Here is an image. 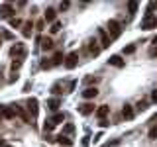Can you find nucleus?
Wrapping results in <instances>:
<instances>
[{
	"label": "nucleus",
	"mask_w": 157,
	"mask_h": 147,
	"mask_svg": "<svg viewBox=\"0 0 157 147\" xmlns=\"http://www.w3.org/2000/svg\"><path fill=\"white\" fill-rule=\"evenodd\" d=\"M108 65H112V67H118V69H122V67L126 65V63H124V59H122L120 55H112L110 59H108Z\"/></svg>",
	"instance_id": "obj_8"
},
{
	"label": "nucleus",
	"mask_w": 157,
	"mask_h": 147,
	"mask_svg": "<svg viewBox=\"0 0 157 147\" xmlns=\"http://www.w3.org/2000/svg\"><path fill=\"white\" fill-rule=\"evenodd\" d=\"M157 2H149V6H147V14H151V10H155Z\"/></svg>",
	"instance_id": "obj_30"
},
{
	"label": "nucleus",
	"mask_w": 157,
	"mask_h": 147,
	"mask_svg": "<svg viewBox=\"0 0 157 147\" xmlns=\"http://www.w3.org/2000/svg\"><path fill=\"white\" fill-rule=\"evenodd\" d=\"M63 120H65V114H63V112H57L55 116H51V118H47V120H45V124H43V130H45V131H51L53 127H55L59 122H63Z\"/></svg>",
	"instance_id": "obj_1"
},
{
	"label": "nucleus",
	"mask_w": 157,
	"mask_h": 147,
	"mask_svg": "<svg viewBox=\"0 0 157 147\" xmlns=\"http://www.w3.org/2000/svg\"><path fill=\"white\" fill-rule=\"evenodd\" d=\"M59 29H61V24H59V22H53V26H51V32L55 33V32H59Z\"/></svg>",
	"instance_id": "obj_28"
},
{
	"label": "nucleus",
	"mask_w": 157,
	"mask_h": 147,
	"mask_svg": "<svg viewBox=\"0 0 157 147\" xmlns=\"http://www.w3.org/2000/svg\"><path fill=\"white\" fill-rule=\"evenodd\" d=\"M151 100H153V102H157V88H155L153 92H151Z\"/></svg>",
	"instance_id": "obj_33"
},
{
	"label": "nucleus",
	"mask_w": 157,
	"mask_h": 147,
	"mask_svg": "<svg viewBox=\"0 0 157 147\" xmlns=\"http://www.w3.org/2000/svg\"><path fill=\"white\" fill-rule=\"evenodd\" d=\"M22 67V59H14L12 61V71H16V69Z\"/></svg>",
	"instance_id": "obj_22"
},
{
	"label": "nucleus",
	"mask_w": 157,
	"mask_h": 147,
	"mask_svg": "<svg viewBox=\"0 0 157 147\" xmlns=\"http://www.w3.org/2000/svg\"><path fill=\"white\" fill-rule=\"evenodd\" d=\"M108 33H110V39L120 37V33H122L120 22H116V20H110V22H108Z\"/></svg>",
	"instance_id": "obj_2"
},
{
	"label": "nucleus",
	"mask_w": 157,
	"mask_h": 147,
	"mask_svg": "<svg viewBox=\"0 0 157 147\" xmlns=\"http://www.w3.org/2000/svg\"><path fill=\"white\" fill-rule=\"evenodd\" d=\"M78 112H81L82 116L92 114V112H94V104H92V102H85V104H81V106H78Z\"/></svg>",
	"instance_id": "obj_7"
},
{
	"label": "nucleus",
	"mask_w": 157,
	"mask_h": 147,
	"mask_svg": "<svg viewBox=\"0 0 157 147\" xmlns=\"http://www.w3.org/2000/svg\"><path fill=\"white\" fill-rule=\"evenodd\" d=\"M77 63H78V53H77V51L69 53V55L65 57V67H67V69H75Z\"/></svg>",
	"instance_id": "obj_4"
},
{
	"label": "nucleus",
	"mask_w": 157,
	"mask_h": 147,
	"mask_svg": "<svg viewBox=\"0 0 157 147\" xmlns=\"http://www.w3.org/2000/svg\"><path fill=\"white\" fill-rule=\"evenodd\" d=\"M122 116H124L126 120H132V118H134V108H132L130 104H126L124 108H122Z\"/></svg>",
	"instance_id": "obj_15"
},
{
	"label": "nucleus",
	"mask_w": 157,
	"mask_h": 147,
	"mask_svg": "<svg viewBox=\"0 0 157 147\" xmlns=\"http://www.w3.org/2000/svg\"><path fill=\"white\" fill-rule=\"evenodd\" d=\"M73 130H75V127H73V124H67V126H65V134H73Z\"/></svg>",
	"instance_id": "obj_29"
},
{
	"label": "nucleus",
	"mask_w": 157,
	"mask_h": 147,
	"mask_svg": "<svg viewBox=\"0 0 157 147\" xmlns=\"http://www.w3.org/2000/svg\"><path fill=\"white\" fill-rule=\"evenodd\" d=\"M39 41H41V49H43V51L53 49V39H51V37H41Z\"/></svg>",
	"instance_id": "obj_14"
},
{
	"label": "nucleus",
	"mask_w": 157,
	"mask_h": 147,
	"mask_svg": "<svg viewBox=\"0 0 157 147\" xmlns=\"http://www.w3.org/2000/svg\"><path fill=\"white\" fill-rule=\"evenodd\" d=\"M96 81H98L96 77H86V82H88V85H90V82H96Z\"/></svg>",
	"instance_id": "obj_31"
},
{
	"label": "nucleus",
	"mask_w": 157,
	"mask_h": 147,
	"mask_svg": "<svg viewBox=\"0 0 157 147\" xmlns=\"http://www.w3.org/2000/svg\"><path fill=\"white\" fill-rule=\"evenodd\" d=\"M65 61V57H63V53H55L51 59V65H61V63Z\"/></svg>",
	"instance_id": "obj_18"
},
{
	"label": "nucleus",
	"mask_w": 157,
	"mask_h": 147,
	"mask_svg": "<svg viewBox=\"0 0 157 147\" xmlns=\"http://www.w3.org/2000/svg\"><path fill=\"white\" fill-rule=\"evenodd\" d=\"M26 108H28L29 114H32V118H36V116H37V110H39V106H37V98H29V100L26 102Z\"/></svg>",
	"instance_id": "obj_6"
},
{
	"label": "nucleus",
	"mask_w": 157,
	"mask_h": 147,
	"mask_svg": "<svg viewBox=\"0 0 157 147\" xmlns=\"http://www.w3.org/2000/svg\"><path fill=\"white\" fill-rule=\"evenodd\" d=\"M149 139H157V126H153L149 130Z\"/></svg>",
	"instance_id": "obj_23"
},
{
	"label": "nucleus",
	"mask_w": 157,
	"mask_h": 147,
	"mask_svg": "<svg viewBox=\"0 0 157 147\" xmlns=\"http://www.w3.org/2000/svg\"><path fill=\"white\" fill-rule=\"evenodd\" d=\"M98 96V90L94 86H88V88H85L82 90V98H86V100H90V98H96Z\"/></svg>",
	"instance_id": "obj_10"
},
{
	"label": "nucleus",
	"mask_w": 157,
	"mask_h": 147,
	"mask_svg": "<svg viewBox=\"0 0 157 147\" xmlns=\"http://www.w3.org/2000/svg\"><path fill=\"white\" fill-rule=\"evenodd\" d=\"M98 36H100V39H102V47H108V45H110V37L106 36L104 29H98Z\"/></svg>",
	"instance_id": "obj_16"
},
{
	"label": "nucleus",
	"mask_w": 157,
	"mask_h": 147,
	"mask_svg": "<svg viewBox=\"0 0 157 147\" xmlns=\"http://www.w3.org/2000/svg\"><path fill=\"white\" fill-rule=\"evenodd\" d=\"M137 8H140L137 2H130V4H128V12H130V16H134V14L137 12Z\"/></svg>",
	"instance_id": "obj_21"
},
{
	"label": "nucleus",
	"mask_w": 157,
	"mask_h": 147,
	"mask_svg": "<svg viewBox=\"0 0 157 147\" xmlns=\"http://www.w3.org/2000/svg\"><path fill=\"white\" fill-rule=\"evenodd\" d=\"M55 141H57V143L61 145V147H71V145H73V139H71V137H67V135H63V134H61V135H57V139H55Z\"/></svg>",
	"instance_id": "obj_11"
},
{
	"label": "nucleus",
	"mask_w": 157,
	"mask_h": 147,
	"mask_svg": "<svg viewBox=\"0 0 157 147\" xmlns=\"http://www.w3.org/2000/svg\"><path fill=\"white\" fill-rule=\"evenodd\" d=\"M0 45H2V33H0Z\"/></svg>",
	"instance_id": "obj_36"
},
{
	"label": "nucleus",
	"mask_w": 157,
	"mask_h": 147,
	"mask_svg": "<svg viewBox=\"0 0 157 147\" xmlns=\"http://www.w3.org/2000/svg\"><path fill=\"white\" fill-rule=\"evenodd\" d=\"M12 14H14V8L10 4H2L0 6V18H10Z\"/></svg>",
	"instance_id": "obj_9"
},
{
	"label": "nucleus",
	"mask_w": 157,
	"mask_h": 147,
	"mask_svg": "<svg viewBox=\"0 0 157 147\" xmlns=\"http://www.w3.org/2000/svg\"><path fill=\"white\" fill-rule=\"evenodd\" d=\"M55 16H57V12L53 8H47L45 10V22H55Z\"/></svg>",
	"instance_id": "obj_17"
},
{
	"label": "nucleus",
	"mask_w": 157,
	"mask_h": 147,
	"mask_svg": "<svg viewBox=\"0 0 157 147\" xmlns=\"http://www.w3.org/2000/svg\"><path fill=\"white\" fill-rule=\"evenodd\" d=\"M110 114V106H106V104H102L100 108H96V116L100 118V120H106V116Z\"/></svg>",
	"instance_id": "obj_12"
},
{
	"label": "nucleus",
	"mask_w": 157,
	"mask_h": 147,
	"mask_svg": "<svg viewBox=\"0 0 157 147\" xmlns=\"http://www.w3.org/2000/svg\"><path fill=\"white\" fill-rule=\"evenodd\" d=\"M32 28H33V24H32V22H28V24H24V29H22V33H24V37H29V36H32Z\"/></svg>",
	"instance_id": "obj_19"
},
{
	"label": "nucleus",
	"mask_w": 157,
	"mask_h": 147,
	"mask_svg": "<svg viewBox=\"0 0 157 147\" xmlns=\"http://www.w3.org/2000/svg\"><path fill=\"white\" fill-rule=\"evenodd\" d=\"M153 43H155V47H157V36H155V37H153Z\"/></svg>",
	"instance_id": "obj_35"
},
{
	"label": "nucleus",
	"mask_w": 157,
	"mask_h": 147,
	"mask_svg": "<svg viewBox=\"0 0 157 147\" xmlns=\"http://www.w3.org/2000/svg\"><path fill=\"white\" fill-rule=\"evenodd\" d=\"M10 24H12V28H18V26H22V20L12 18V20H10Z\"/></svg>",
	"instance_id": "obj_26"
},
{
	"label": "nucleus",
	"mask_w": 157,
	"mask_h": 147,
	"mask_svg": "<svg viewBox=\"0 0 157 147\" xmlns=\"http://www.w3.org/2000/svg\"><path fill=\"white\" fill-rule=\"evenodd\" d=\"M53 65H51V61H49V59H43L41 61V69H51Z\"/></svg>",
	"instance_id": "obj_25"
},
{
	"label": "nucleus",
	"mask_w": 157,
	"mask_h": 147,
	"mask_svg": "<svg viewBox=\"0 0 157 147\" xmlns=\"http://www.w3.org/2000/svg\"><path fill=\"white\" fill-rule=\"evenodd\" d=\"M10 55L16 57V59H24V55H26V49H24L22 43H16V45H12V49H10Z\"/></svg>",
	"instance_id": "obj_5"
},
{
	"label": "nucleus",
	"mask_w": 157,
	"mask_h": 147,
	"mask_svg": "<svg viewBox=\"0 0 157 147\" xmlns=\"http://www.w3.org/2000/svg\"><path fill=\"white\" fill-rule=\"evenodd\" d=\"M153 28H157V16L145 14V18L141 20V29H153Z\"/></svg>",
	"instance_id": "obj_3"
},
{
	"label": "nucleus",
	"mask_w": 157,
	"mask_h": 147,
	"mask_svg": "<svg viewBox=\"0 0 157 147\" xmlns=\"http://www.w3.org/2000/svg\"><path fill=\"white\" fill-rule=\"evenodd\" d=\"M151 122H157V114H155L153 118H151Z\"/></svg>",
	"instance_id": "obj_34"
},
{
	"label": "nucleus",
	"mask_w": 157,
	"mask_h": 147,
	"mask_svg": "<svg viewBox=\"0 0 157 147\" xmlns=\"http://www.w3.org/2000/svg\"><path fill=\"white\" fill-rule=\"evenodd\" d=\"M137 110H140V112H144V110H147V102H145V100L137 102Z\"/></svg>",
	"instance_id": "obj_24"
},
{
	"label": "nucleus",
	"mask_w": 157,
	"mask_h": 147,
	"mask_svg": "<svg viewBox=\"0 0 157 147\" xmlns=\"http://www.w3.org/2000/svg\"><path fill=\"white\" fill-rule=\"evenodd\" d=\"M59 106H61V100H59V98H49V100H47V108L51 112H57Z\"/></svg>",
	"instance_id": "obj_13"
},
{
	"label": "nucleus",
	"mask_w": 157,
	"mask_h": 147,
	"mask_svg": "<svg viewBox=\"0 0 157 147\" xmlns=\"http://www.w3.org/2000/svg\"><path fill=\"white\" fill-rule=\"evenodd\" d=\"M88 51H90V55H98V53H100V47L96 45V41H90V45H88Z\"/></svg>",
	"instance_id": "obj_20"
},
{
	"label": "nucleus",
	"mask_w": 157,
	"mask_h": 147,
	"mask_svg": "<svg viewBox=\"0 0 157 147\" xmlns=\"http://www.w3.org/2000/svg\"><path fill=\"white\" fill-rule=\"evenodd\" d=\"M149 55H151V57L157 55V47H151V49H149Z\"/></svg>",
	"instance_id": "obj_32"
},
{
	"label": "nucleus",
	"mask_w": 157,
	"mask_h": 147,
	"mask_svg": "<svg viewBox=\"0 0 157 147\" xmlns=\"http://www.w3.org/2000/svg\"><path fill=\"white\" fill-rule=\"evenodd\" d=\"M136 51V45H128V47H124V53L126 55H130V53H134Z\"/></svg>",
	"instance_id": "obj_27"
}]
</instances>
